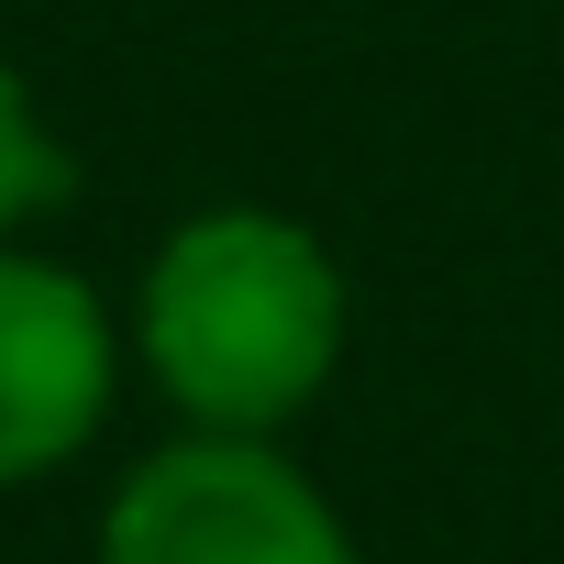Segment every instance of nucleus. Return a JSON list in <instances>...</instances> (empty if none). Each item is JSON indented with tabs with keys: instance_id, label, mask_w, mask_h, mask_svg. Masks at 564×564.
Returning a JSON list of instances; mask_svg holds the SVG:
<instances>
[{
	"instance_id": "obj_1",
	"label": "nucleus",
	"mask_w": 564,
	"mask_h": 564,
	"mask_svg": "<svg viewBox=\"0 0 564 564\" xmlns=\"http://www.w3.org/2000/svg\"><path fill=\"white\" fill-rule=\"evenodd\" d=\"M355 333V289L333 243L276 199L188 210L133 289V366L188 432H289Z\"/></svg>"
},
{
	"instance_id": "obj_2",
	"label": "nucleus",
	"mask_w": 564,
	"mask_h": 564,
	"mask_svg": "<svg viewBox=\"0 0 564 564\" xmlns=\"http://www.w3.org/2000/svg\"><path fill=\"white\" fill-rule=\"evenodd\" d=\"M100 564H366V542L276 432H177L111 487Z\"/></svg>"
},
{
	"instance_id": "obj_3",
	"label": "nucleus",
	"mask_w": 564,
	"mask_h": 564,
	"mask_svg": "<svg viewBox=\"0 0 564 564\" xmlns=\"http://www.w3.org/2000/svg\"><path fill=\"white\" fill-rule=\"evenodd\" d=\"M122 388V333L78 265L0 232V487H34L100 443Z\"/></svg>"
},
{
	"instance_id": "obj_4",
	"label": "nucleus",
	"mask_w": 564,
	"mask_h": 564,
	"mask_svg": "<svg viewBox=\"0 0 564 564\" xmlns=\"http://www.w3.org/2000/svg\"><path fill=\"white\" fill-rule=\"evenodd\" d=\"M56 188H67V144L45 133V100L23 89V67L0 56V232H23Z\"/></svg>"
}]
</instances>
